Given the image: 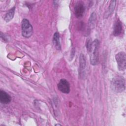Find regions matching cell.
Returning <instances> with one entry per match:
<instances>
[{
	"instance_id": "obj_13",
	"label": "cell",
	"mask_w": 126,
	"mask_h": 126,
	"mask_svg": "<svg viewBox=\"0 0 126 126\" xmlns=\"http://www.w3.org/2000/svg\"><path fill=\"white\" fill-rule=\"evenodd\" d=\"M15 10V7H13L7 12L4 18V20H5V21L9 22L13 18L14 15Z\"/></svg>"
},
{
	"instance_id": "obj_4",
	"label": "cell",
	"mask_w": 126,
	"mask_h": 126,
	"mask_svg": "<svg viewBox=\"0 0 126 126\" xmlns=\"http://www.w3.org/2000/svg\"><path fill=\"white\" fill-rule=\"evenodd\" d=\"M115 59L119 70L124 71L126 68V54L124 52H121L116 54Z\"/></svg>"
},
{
	"instance_id": "obj_12",
	"label": "cell",
	"mask_w": 126,
	"mask_h": 126,
	"mask_svg": "<svg viewBox=\"0 0 126 126\" xmlns=\"http://www.w3.org/2000/svg\"><path fill=\"white\" fill-rule=\"evenodd\" d=\"M86 67V61L84 55L81 54L80 56V73L83 74V72Z\"/></svg>"
},
{
	"instance_id": "obj_5",
	"label": "cell",
	"mask_w": 126,
	"mask_h": 126,
	"mask_svg": "<svg viewBox=\"0 0 126 126\" xmlns=\"http://www.w3.org/2000/svg\"><path fill=\"white\" fill-rule=\"evenodd\" d=\"M85 7L84 2L82 1H78L76 3L74 7V14L75 16L78 18L82 17L85 12Z\"/></svg>"
},
{
	"instance_id": "obj_2",
	"label": "cell",
	"mask_w": 126,
	"mask_h": 126,
	"mask_svg": "<svg viewBox=\"0 0 126 126\" xmlns=\"http://www.w3.org/2000/svg\"><path fill=\"white\" fill-rule=\"evenodd\" d=\"M126 83L123 77L117 76L113 78L111 82V88L115 92L121 93L125 90Z\"/></svg>"
},
{
	"instance_id": "obj_3",
	"label": "cell",
	"mask_w": 126,
	"mask_h": 126,
	"mask_svg": "<svg viewBox=\"0 0 126 126\" xmlns=\"http://www.w3.org/2000/svg\"><path fill=\"white\" fill-rule=\"evenodd\" d=\"M22 34L26 38H29L32 34L33 29L32 25L27 19H24L22 21Z\"/></svg>"
},
{
	"instance_id": "obj_10",
	"label": "cell",
	"mask_w": 126,
	"mask_h": 126,
	"mask_svg": "<svg viewBox=\"0 0 126 126\" xmlns=\"http://www.w3.org/2000/svg\"><path fill=\"white\" fill-rule=\"evenodd\" d=\"M53 43L55 47V48L60 50L61 49V44L60 42V35L58 32H56L53 36Z\"/></svg>"
},
{
	"instance_id": "obj_11",
	"label": "cell",
	"mask_w": 126,
	"mask_h": 126,
	"mask_svg": "<svg viewBox=\"0 0 126 126\" xmlns=\"http://www.w3.org/2000/svg\"><path fill=\"white\" fill-rule=\"evenodd\" d=\"M116 5V1L112 0L111 1V3L110 4L109 6L108 7V10L104 14V18H107L109 16H110L113 12L114 10L115 9V6Z\"/></svg>"
},
{
	"instance_id": "obj_9",
	"label": "cell",
	"mask_w": 126,
	"mask_h": 126,
	"mask_svg": "<svg viewBox=\"0 0 126 126\" xmlns=\"http://www.w3.org/2000/svg\"><path fill=\"white\" fill-rule=\"evenodd\" d=\"M96 21V15L95 12H93L90 15V17L89 20L88 25L89 28L91 30L94 28Z\"/></svg>"
},
{
	"instance_id": "obj_1",
	"label": "cell",
	"mask_w": 126,
	"mask_h": 126,
	"mask_svg": "<svg viewBox=\"0 0 126 126\" xmlns=\"http://www.w3.org/2000/svg\"><path fill=\"white\" fill-rule=\"evenodd\" d=\"M98 47L99 41L97 39L92 42L90 40L86 42V48L90 55V63L93 65H96L98 63Z\"/></svg>"
},
{
	"instance_id": "obj_8",
	"label": "cell",
	"mask_w": 126,
	"mask_h": 126,
	"mask_svg": "<svg viewBox=\"0 0 126 126\" xmlns=\"http://www.w3.org/2000/svg\"><path fill=\"white\" fill-rule=\"evenodd\" d=\"M11 101L10 96L5 92L1 90L0 91V101L3 104H8Z\"/></svg>"
},
{
	"instance_id": "obj_7",
	"label": "cell",
	"mask_w": 126,
	"mask_h": 126,
	"mask_svg": "<svg viewBox=\"0 0 126 126\" xmlns=\"http://www.w3.org/2000/svg\"><path fill=\"white\" fill-rule=\"evenodd\" d=\"M123 32V27L122 22L119 20H117L114 25L113 28V34L114 36H117L120 35Z\"/></svg>"
},
{
	"instance_id": "obj_6",
	"label": "cell",
	"mask_w": 126,
	"mask_h": 126,
	"mask_svg": "<svg viewBox=\"0 0 126 126\" xmlns=\"http://www.w3.org/2000/svg\"><path fill=\"white\" fill-rule=\"evenodd\" d=\"M58 88L63 93L68 94L70 92V85L68 82L64 79L60 80L58 84Z\"/></svg>"
}]
</instances>
